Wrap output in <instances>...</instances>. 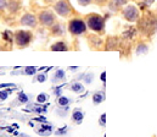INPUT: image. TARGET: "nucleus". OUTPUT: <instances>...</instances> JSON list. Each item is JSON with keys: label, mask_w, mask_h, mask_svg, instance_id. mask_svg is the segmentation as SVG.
Listing matches in <instances>:
<instances>
[{"label": "nucleus", "mask_w": 157, "mask_h": 137, "mask_svg": "<svg viewBox=\"0 0 157 137\" xmlns=\"http://www.w3.org/2000/svg\"><path fill=\"white\" fill-rule=\"evenodd\" d=\"M86 26L98 33H102L105 30V18L98 14H90L86 17Z\"/></svg>", "instance_id": "obj_1"}, {"label": "nucleus", "mask_w": 157, "mask_h": 137, "mask_svg": "<svg viewBox=\"0 0 157 137\" xmlns=\"http://www.w3.org/2000/svg\"><path fill=\"white\" fill-rule=\"evenodd\" d=\"M86 23L80 18H73L68 23V31L73 36H80L86 31Z\"/></svg>", "instance_id": "obj_2"}, {"label": "nucleus", "mask_w": 157, "mask_h": 137, "mask_svg": "<svg viewBox=\"0 0 157 137\" xmlns=\"http://www.w3.org/2000/svg\"><path fill=\"white\" fill-rule=\"evenodd\" d=\"M15 42L18 46L25 48L32 42V33L28 31H22V30L17 31L15 33Z\"/></svg>", "instance_id": "obj_3"}, {"label": "nucleus", "mask_w": 157, "mask_h": 137, "mask_svg": "<svg viewBox=\"0 0 157 137\" xmlns=\"http://www.w3.org/2000/svg\"><path fill=\"white\" fill-rule=\"evenodd\" d=\"M123 17L129 22H135L139 18V10L134 5H128L123 10Z\"/></svg>", "instance_id": "obj_4"}, {"label": "nucleus", "mask_w": 157, "mask_h": 137, "mask_svg": "<svg viewBox=\"0 0 157 137\" xmlns=\"http://www.w3.org/2000/svg\"><path fill=\"white\" fill-rule=\"evenodd\" d=\"M54 9H55V11L60 16H63V17H66V16H68L71 14V5L66 0H59V1H56V4L54 5Z\"/></svg>", "instance_id": "obj_5"}, {"label": "nucleus", "mask_w": 157, "mask_h": 137, "mask_svg": "<svg viewBox=\"0 0 157 137\" xmlns=\"http://www.w3.org/2000/svg\"><path fill=\"white\" fill-rule=\"evenodd\" d=\"M39 21L41 25H44L46 27H52L55 23V15L50 10L41 11L39 14Z\"/></svg>", "instance_id": "obj_6"}, {"label": "nucleus", "mask_w": 157, "mask_h": 137, "mask_svg": "<svg viewBox=\"0 0 157 137\" xmlns=\"http://www.w3.org/2000/svg\"><path fill=\"white\" fill-rule=\"evenodd\" d=\"M21 23H22L23 26H27V27H32V28H33V27L37 26V18H36V16L32 15V14H26V15L22 16Z\"/></svg>", "instance_id": "obj_7"}, {"label": "nucleus", "mask_w": 157, "mask_h": 137, "mask_svg": "<svg viewBox=\"0 0 157 137\" xmlns=\"http://www.w3.org/2000/svg\"><path fill=\"white\" fill-rule=\"evenodd\" d=\"M36 132L40 136H49V135L52 134V125L43 123V124H40L39 126L36 127Z\"/></svg>", "instance_id": "obj_8"}, {"label": "nucleus", "mask_w": 157, "mask_h": 137, "mask_svg": "<svg viewBox=\"0 0 157 137\" xmlns=\"http://www.w3.org/2000/svg\"><path fill=\"white\" fill-rule=\"evenodd\" d=\"M83 119H84V113L82 111V109H78V108L73 109V111H72V120H73V123L82 124Z\"/></svg>", "instance_id": "obj_9"}, {"label": "nucleus", "mask_w": 157, "mask_h": 137, "mask_svg": "<svg viewBox=\"0 0 157 137\" xmlns=\"http://www.w3.org/2000/svg\"><path fill=\"white\" fill-rule=\"evenodd\" d=\"M68 49L67 44L65 42H56L55 44L51 46V50L52 51H66Z\"/></svg>", "instance_id": "obj_10"}, {"label": "nucleus", "mask_w": 157, "mask_h": 137, "mask_svg": "<svg viewBox=\"0 0 157 137\" xmlns=\"http://www.w3.org/2000/svg\"><path fill=\"white\" fill-rule=\"evenodd\" d=\"M105 100V93L104 92H95L94 94H93V103L94 104H100V103H102Z\"/></svg>", "instance_id": "obj_11"}, {"label": "nucleus", "mask_w": 157, "mask_h": 137, "mask_svg": "<svg viewBox=\"0 0 157 137\" xmlns=\"http://www.w3.org/2000/svg\"><path fill=\"white\" fill-rule=\"evenodd\" d=\"M65 79H66V76H65V71L62 69L57 70L54 75V82H62V81H65Z\"/></svg>", "instance_id": "obj_12"}, {"label": "nucleus", "mask_w": 157, "mask_h": 137, "mask_svg": "<svg viewBox=\"0 0 157 137\" xmlns=\"http://www.w3.org/2000/svg\"><path fill=\"white\" fill-rule=\"evenodd\" d=\"M57 104L60 107H68L71 104V99L67 98V97H65V95H60L57 98Z\"/></svg>", "instance_id": "obj_13"}, {"label": "nucleus", "mask_w": 157, "mask_h": 137, "mask_svg": "<svg viewBox=\"0 0 157 137\" xmlns=\"http://www.w3.org/2000/svg\"><path fill=\"white\" fill-rule=\"evenodd\" d=\"M51 32L54 36H62L63 34V27L61 25H54L51 27Z\"/></svg>", "instance_id": "obj_14"}, {"label": "nucleus", "mask_w": 157, "mask_h": 137, "mask_svg": "<svg viewBox=\"0 0 157 137\" xmlns=\"http://www.w3.org/2000/svg\"><path fill=\"white\" fill-rule=\"evenodd\" d=\"M71 90L73 92H76V93H83V92L85 91V90H84V86H83L80 82H73V83L71 85Z\"/></svg>", "instance_id": "obj_15"}, {"label": "nucleus", "mask_w": 157, "mask_h": 137, "mask_svg": "<svg viewBox=\"0 0 157 137\" xmlns=\"http://www.w3.org/2000/svg\"><path fill=\"white\" fill-rule=\"evenodd\" d=\"M48 99H49L48 94H45V93H40L39 95L37 97V103H38V104H44V103H46Z\"/></svg>", "instance_id": "obj_16"}, {"label": "nucleus", "mask_w": 157, "mask_h": 137, "mask_svg": "<svg viewBox=\"0 0 157 137\" xmlns=\"http://www.w3.org/2000/svg\"><path fill=\"white\" fill-rule=\"evenodd\" d=\"M18 100H20V103L25 104V103H28V102H29V97H28L26 93L21 92V93H20V95H18Z\"/></svg>", "instance_id": "obj_17"}, {"label": "nucleus", "mask_w": 157, "mask_h": 137, "mask_svg": "<svg viewBox=\"0 0 157 137\" xmlns=\"http://www.w3.org/2000/svg\"><path fill=\"white\" fill-rule=\"evenodd\" d=\"M147 50H149L147 46H145V44H139L138 48H136V54H144V53H146Z\"/></svg>", "instance_id": "obj_18"}, {"label": "nucleus", "mask_w": 157, "mask_h": 137, "mask_svg": "<svg viewBox=\"0 0 157 137\" xmlns=\"http://www.w3.org/2000/svg\"><path fill=\"white\" fill-rule=\"evenodd\" d=\"M9 9H10L11 12H15V11L18 9V4H17L16 1H10V4H9Z\"/></svg>", "instance_id": "obj_19"}, {"label": "nucleus", "mask_w": 157, "mask_h": 137, "mask_svg": "<svg viewBox=\"0 0 157 137\" xmlns=\"http://www.w3.org/2000/svg\"><path fill=\"white\" fill-rule=\"evenodd\" d=\"M93 79H94V74L90 72V74H86V75H85L84 81H85V83H91V82H93Z\"/></svg>", "instance_id": "obj_20"}, {"label": "nucleus", "mask_w": 157, "mask_h": 137, "mask_svg": "<svg viewBox=\"0 0 157 137\" xmlns=\"http://www.w3.org/2000/svg\"><path fill=\"white\" fill-rule=\"evenodd\" d=\"M37 72V69L36 67H26V75H34Z\"/></svg>", "instance_id": "obj_21"}, {"label": "nucleus", "mask_w": 157, "mask_h": 137, "mask_svg": "<svg viewBox=\"0 0 157 137\" xmlns=\"http://www.w3.org/2000/svg\"><path fill=\"white\" fill-rule=\"evenodd\" d=\"M37 81H38V82H45V81H46V75H45V74L38 75V76H37Z\"/></svg>", "instance_id": "obj_22"}, {"label": "nucleus", "mask_w": 157, "mask_h": 137, "mask_svg": "<svg viewBox=\"0 0 157 137\" xmlns=\"http://www.w3.org/2000/svg\"><path fill=\"white\" fill-rule=\"evenodd\" d=\"M113 2L117 5V6H123L128 2V0H113Z\"/></svg>", "instance_id": "obj_23"}, {"label": "nucleus", "mask_w": 157, "mask_h": 137, "mask_svg": "<svg viewBox=\"0 0 157 137\" xmlns=\"http://www.w3.org/2000/svg\"><path fill=\"white\" fill-rule=\"evenodd\" d=\"M100 125L101 126H105L106 125V114H102L100 116Z\"/></svg>", "instance_id": "obj_24"}, {"label": "nucleus", "mask_w": 157, "mask_h": 137, "mask_svg": "<svg viewBox=\"0 0 157 137\" xmlns=\"http://www.w3.org/2000/svg\"><path fill=\"white\" fill-rule=\"evenodd\" d=\"M91 1H93V0H78V4H80L82 6H86V5H89Z\"/></svg>", "instance_id": "obj_25"}, {"label": "nucleus", "mask_w": 157, "mask_h": 137, "mask_svg": "<svg viewBox=\"0 0 157 137\" xmlns=\"http://www.w3.org/2000/svg\"><path fill=\"white\" fill-rule=\"evenodd\" d=\"M7 95H9V93L5 91H0V99L1 100H5L6 98H7Z\"/></svg>", "instance_id": "obj_26"}, {"label": "nucleus", "mask_w": 157, "mask_h": 137, "mask_svg": "<svg viewBox=\"0 0 157 137\" xmlns=\"http://www.w3.org/2000/svg\"><path fill=\"white\" fill-rule=\"evenodd\" d=\"M7 6V2H6V0H0V11H2L5 7Z\"/></svg>", "instance_id": "obj_27"}, {"label": "nucleus", "mask_w": 157, "mask_h": 137, "mask_svg": "<svg viewBox=\"0 0 157 137\" xmlns=\"http://www.w3.org/2000/svg\"><path fill=\"white\" fill-rule=\"evenodd\" d=\"M100 80H101L104 83L106 82V71H102V74L100 75Z\"/></svg>", "instance_id": "obj_28"}, {"label": "nucleus", "mask_w": 157, "mask_h": 137, "mask_svg": "<svg viewBox=\"0 0 157 137\" xmlns=\"http://www.w3.org/2000/svg\"><path fill=\"white\" fill-rule=\"evenodd\" d=\"M66 131H67V127H63V129L56 131V135H63V134H66Z\"/></svg>", "instance_id": "obj_29"}, {"label": "nucleus", "mask_w": 157, "mask_h": 137, "mask_svg": "<svg viewBox=\"0 0 157 137\" xmlns=\"http://www.w3.org/2000/svg\"><path fill=\"white\" fill-rule=\"evenodd\" d=\"M143 1H144V2L146 4V5H151V4H152V2L155 1V0H143Z\"/></svg>", "instance_id": "obj_30"}, {"label": "nucleus", "mask_w": 157, "mask_h": 137, "mask_svg": "<svg viewBox=\"0 0 157 137\" xmlns=\"http://www.w3.org/2000/svg\"><path fill=\"white\" fill-rule=\"evenodd\" d=\"M94 1H95L96 4H100V5H102V4H104L106 0H94Z\"/></svg>", "instance_id": "obj_31"}, {"label": "nucleus", "mask_w": 157, "mask_h": 137, "mask_svg": "<svg viewBox=\"0 0 157 137\" xmlns=\"http://www.w3.org/2000/svg\"><path fill=\"white\" fill-rule=\"evenodd\" d=\"M18 137H28V136H27V135H25V134H22V135H20Z\"/></svg>", "instance_id": "obj_32"}, {"label": "nucleus", "mask_w": 157, "mask_h": 137, "mask_svg": "<svg viewBox=\"0 0 157 137\" xmlns=\"http://www.w3.org/2000/svg\"><path fill=\"white\" fill-rule=\"evenodd\" d=\"M45 1H46V2H49V1L51 2V1H54V0H45Z\"/></svg>", "instance_id": "obj_33"}]
</instances>
